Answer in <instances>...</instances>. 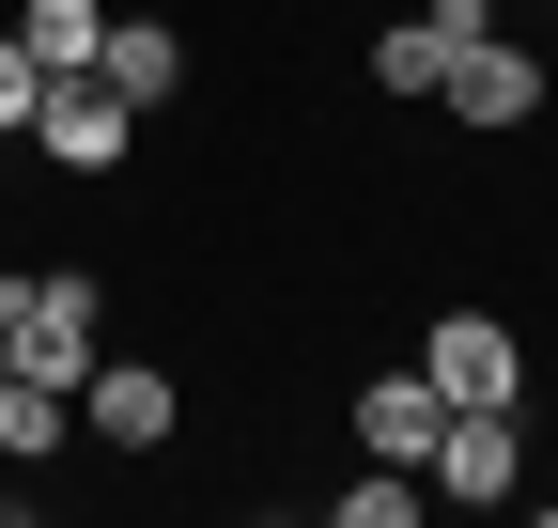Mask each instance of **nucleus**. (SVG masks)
Masks as SVG:
<instances>
[{
	"label": "nucleus",
	"mask_w": 558,
	"mask_h": 528,
	"mask_svg": "<svg viewBox=\"0 0 558 528\" xmlns=\"http://www.w3.org/2000/svg\"><path fill=\"white\" fill-rule=\"evenodd\" d=\"M418 32H435V47H481V32H497V0H435Z\"/></svg>",
	"instance_id": "14"
},
{
	"label": "nucleus",
	"mask_w": 558,
	"mask_h": 528,
	"mask_svg": "<svg viewBox=\"0 0 558 528\" xmlns=\"http://www.w3.org/2000/svg\"><path fill=\"white\" fill-rule=\"evenodd\" d=\"M0 373H16V343H0Z\"/></svg>",
	"instance_id": "15"
},
{
	"label": "nucleus",
	"mask_w": 558,
	"mask_h": 528,
	"mask_svg": "<svg viewBox=\"0 0 558 528\" xmlns=\"http://www.w3.org/2000/svg\"><path fill=\"white\" fill-rule=\"evenodd\" d=\"M32 141H47L62 171H109V156L140 141V109H124L109 79H47V109H32Z\"/></svg>",
	"instance_id": "6"
},
{
	"label": "nucleus",
	"mask_w": 558,
	"mask_h": 528,
	"mask_svg": "<svg viewBox=\"0 0 558 528\" xmlns=\"http://www.w3.org/2000/svg\"><path fill=\"white\" fill-rule=\"evenodd\" d=\"M78 420H94V451H171L186 405H171L156 358H94V373H78Z\"/></svg>",
	"instance_id": "5"
},
{
	"label": "nucleus",
	"mask_w": 558,
	"mask_h": 528,
	"mask_svg": "<svg viewBox=\"0 0 558 528\" xmlns=\"http://www.w3.org/2000/svg\"><path fill=\"white\" fill-rule=\"evenodd\" d=\"M0 343H16V373L78 388L94 373V280L78 264H16V280H0Z\"/></svg>",
	"instance_id": "1"
},
{
	"label": "nucleus",
	"mask_w": 558,
	"mask_h": 528,
	"mask_svg": "<svg viewBox=\"0 0 558 528\" xmlns=\"http://www.w3.org/2000/svg\"><path fill=\"white\" fill-rule=\"evenodd\" d=\"M62 435H78V388H47V373H0V467H47Z\"/></svg>",
	"instance_id": "10"
},
{
	"label": "nucleus",
	"mask_w": 558,
	"mask_h": 528,
	"mask_svg": "<svg viewBox=\"0 0 558 528\" xmlns=\"http://www.w3.org/2000/svg\"><path fill=\"white\" fill-rule=\"evenodd\" d=\"M418 482H435L450 513H497V497L527 482V405H450L435 451H418Z\"/></svg>",
	"instance_id": "2"
},
{
	"label": "nucleus",
	"mask_w": 558,
	"mask_h": 528,
	"mask_svg": "<svg viewBox=\"0 0 558 528\" xmlns=\"http://www.w3.org/2000/svg\"><path fill=\"white\" fill-rule=\"evenodd\" d=\"M32 109H47V62H32L16 32H0V141H32Z\"/></svg>",
	"instance_id": "13"
},
{
	"label": "nucleus",
	"mask_w": 558,
	"mask_h": 528,
	"mask_svg": "<svg viewBox=\"0 0 558 528\" xmlns=\"http://www.w3.org/2000/svg\"><path fill=\"white\" fill-rule=\"evenodd\" d=\"M435 420H450V405H435V373H418V358L357 388V451H373V467H418V451H435Z\"/></svg>",
	"instance_id": "7"
},
{
	"label": "nucleus",
	"mask_w": 558,
	"mask_h": 528,
	"mask_svg": "<svg viewBox=\"0 0 558 528\" xmlns=\"http://www.w3.org/2000/svg\"><path fill=\"white\" fill-rule=\"evenodd\" d=\"M373 79H388V94H435V79H450V47L403 16V32H373Z\"/></svg>",
	"instance_id": "12"
},
{
	"label": "nucleus",
	"mask_w": 558,
	"mask_h": 528,
	"mask_svg": "<svg viewBox=\"0 0 558 528\" xmlns=\"http://www.w3.org/2000/svg\"><path fill=\"white\" fill-rule=\"evenodd\" d=\"M435 109H465L481 141H512V124L543 109V47H512V32H481V47H450V79H435Z\"/></svg>",
	"instance_id": "4"
},
{
	"label": "nucleus",
	"mask_w": 558,
	"mask_h": 528,
	"mask_svg": "<svg viewBox=\"0 0 558 528\" xmlns=\"http://www.w3.org/2000/svg\"><path fill=\"white\" fill-rule=\"evenodd\" d=\"M0 32H16V47L47 62V79H94V47H109V0H16Z\"/></svg>",
	"instance_id": "9"
},
{
	"label": "nucleus",
	"mask_w": 558,
	"mask_h": 528,
	"mask_svg": "<svg viewBox=\"0 0 558 528\" xmlns=\"http://www.w3.org/2000/svg\"><path fill=\"white\" fill-rule=\"evenodd\" d=\"M418 373H435V405H527V343H512L497 311H435Z\"/></svg>",
	"instance_id": "3"
},
{
	"label": "nucleus",
	"mask_w": 558,
	"mask_h": 528,
	"mask_svg": "<svg viewBox=\"0 0 558 528\" xmlns=\"http://www.w3.org/2000/svg\"><path fill=\"white\" fill-rule=\"evenodd\" d=\"M94 79H109L124 109H156V94L186 79V32H171V16H109V47H94Z\"/></svg>",
	"instance_id": "8"
},
{
	"label": "nucleus",
	"mask_w": 558,
	"mask_h": 528,
	"mask_svg": "<svg viewBox=\"0 0 558 528\" xmlns=\"http://www.w3.org/2000/svg\"><path fill=\"white\" fill-rule=\"evenodd\" d=\"M435 513V482L418 467H373V482H341V528H418Z\"/></svg>",
	"instance_id": "11"
}]
</instances>
